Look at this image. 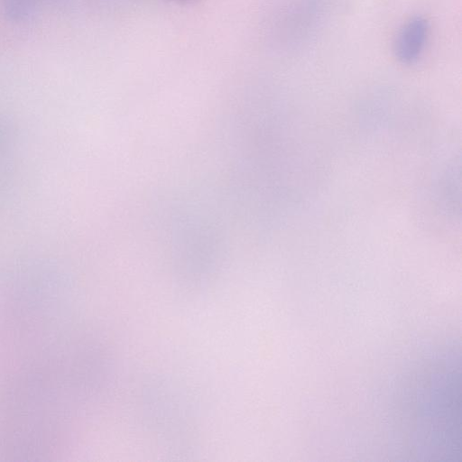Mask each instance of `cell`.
Wrapping results in <instances>:
<instances>
[{
  "instance_id": "1",
  "label": "cell",
  "mask_w": 462,
  "mask_h": 462,
  "mask_svg": "<svg viewBox=\"0 0 462 462\" xmlns=\"http://www.w3.org/2000/svg\"><path fill=\"white\" fill-rule=\"evenodd\" d=\"M427 31V23L420 18L412 20L403 27L395 43L396 55L402 61L410 63L417 60L424 46Z\"/></svg>"
}]
</instances>
